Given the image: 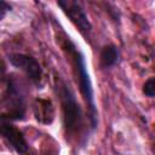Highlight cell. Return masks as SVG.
<instances>
[{"label":"cell","mask_w":155,"mask_h":155,"mask_svg":"<svg viewBox=\"0 0 155 155\" xmlns=\"http://www.w3.org/2000/svg\"><path fill=\"white\" fill-rule=\"evenodd\" d=\"M59 44L62 46V50L67 54L68 59L71 63L73 71L76 79V82L79 85V90L81 96L84 97L87 108H88V119L91 122V127L96 128L98 124V113L94 103V93H93V86L86 68V62L84 54L80 52L79 47L70 40L69 36H63L59 38Z\"/></svg>","instance_id":"obj_1"},{"label":"cell","mask_w":155,"mask_h":155,"mask_svg":"<svg viewBox=\"0 0 155 155\" xmlns=\"http://www.w3.org/2000/svg\"><path fill=\"white\" fill-rule=\"evenodd\" d=\"M54 90L59 98L65 133L67 136L78 138L79 136H81V132L84 130L82 109L76 101L74 92L61 76L54 78Z\"/></svg>","instance_id":"obj_2"},{"label":"cell","mask_w":155,"mask_h":155,"mask_svg":"<svg viewBox=\"0 0 155 155\" xmlns=\"http://www.w3.org/2000/svg\"><path fill=\"white\" fill-rule=\"evenodd\" d=\"M4 102L6 111L4 113L10 120H22L25 114V101L24 94L15 78L7 80L6 91L4 94Z\"/></svg>","instance_id":"obj_3"},{"label":"cell","mask_w":155,"mask_h":155,"mask_svg":"<svg viewBox=\"0 0 155 155\" xmlns=\"http://www.w3.org/2000/svg\"><path fill=\"white\" fill-rule=\"evenodd\" d=\"M57 5L62 8V11L65 13V16L71 21V23L80 30V33L85 36H87L92 30V24L88 21V17L78 1L65 0V1H58Z\"/></svg>","instance_id":"obj_4"},{"label":"cell","mask_w":155,"mask_h":155,"mask_svg":"<svg viewBox=\"0 0 155 155\" xmlns=\"http://www.w3.org/2000/svg\"><path fill=\"white\" fill-rule=\"evenodd\" d=\"M0 136H2L7 140V143L13 148L16 153H28V143L23 133L12 124V120H10L5 114H0Z\"/></svg>","instance_id":"obj_5"},{"label":"cell","mask_w":155,"mask_h":155,"mask_svg":"<svg viewBox=\"0 0 155 155\" xmlns=\"http://www.w3.org/2000/svg\"><path fill=\"white\" fill-rule=\"evenodd\" d=\"M8 61L13 67L21 69L30 79L31 82L40 85L42 79V68L34 57L24 53H12L10 54Z\"/></svg>","instance_id":"obj_6"},{"label":"cell","mask_w":155,"mask_h":155,"mask_svg":"<svg viewBox=\"0 0 155 155\" xmlns=\"http://www.w3.org/2000/svg\"><path fill=\"white\" fill-rule=\"evenodd\" d=\"M34 115L35 119L42 124H51L54 117V109L50 99L36 98L34 103Z\"/></svg>","instance_id":"obj_7"},{"label":"cell","mask_w":155,"mask_h":155,"mask_svg":"<svg viewBox=\"0 0 155 155\" xmlns=\"http://www.w3.org/2000/svg\"><path fill=\"white\" fill-rule=\"evenodd\" d=\"M120 59V52L115 45H107L102 48L99 54L101 65L103 68H111L115 64L119 63Z\"/></svg>","instance_id":"obj_8"},{"label":"cell","mask_w":155,"mask_h":155,"mask_svg":"<svg viewBox=\"0 0 155 155\" xmlns=\"http://www.w3.org/2000/svg\"><path fill=\"white\" fill-rule=\"evenodd\" d=\"M143 92L145 96L148 97H154L155 96V79L154 78H149L143 87Z\"/></svg>","instance_id":"obj_9"},{"label":"cell","mask_w":155,"mask_h":155,"mask_svg":"<svg viewBox=\"0 0 155 155\" xmlns=\"http://www.w3.org/2000/svg\"><path fill=\"white\" fill-rule=\"evenodd\" d=\"M11 10V5L5 2V1H0V21L6 16V13Z\"/></svg>","instance_id":"obj_10"}]
</instances>
